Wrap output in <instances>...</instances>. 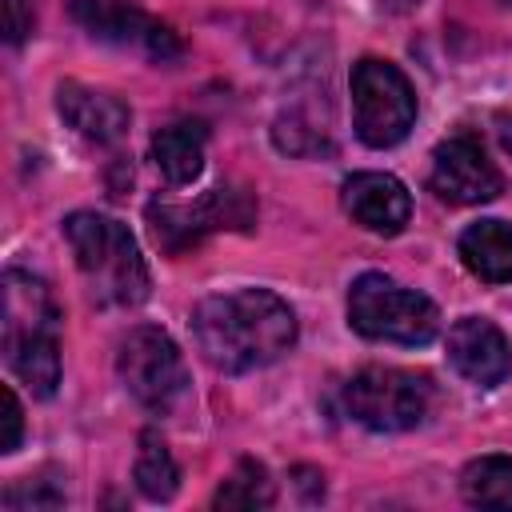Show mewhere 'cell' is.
I'll list each match as a JSON object with an SVG mask.
<instances>
[{
	"mask_svg": "<svg viewBox=\"0 0 512 512\" xmlns=\"http://www.w3.org/2000/svg\"><path fill=\"white\" fill-rule=\"evenodd\" d=\"M344 212L360 224V228H368V232H376V236H396V232H404V224H408V216H412V196H408V188L396 180V176H388V172H356V176H348L344 180Z\"/></svg>",
	"mask_w": 512,
	"mask_h": 512,
	"instance_id": "obj_11",
	"label": "cell"
},
{
	"mask_svg": "<svg viewBox=\"0 0 512 512\" xmlns=\"http://www.w3.org/2000/svg\"><path fill=\"white\" fill-rule=\"evenodd\" d=\"M72 20L96 36V40H108V44H120V48H136L160 64L176 60L184 52L180 36L160 24L156 16H148L144 8L128 4V0H76L72 4Z\"/></svg>",
	"mask_w": 512,
	"mask_h": 512,
	"instance_id": "obj_8",
	"label": "cell"
},
{
	"mask_svg": "<svg viewBox=\"0 0 512 512\" xmlns=\"http://www.w3.org/2000/svg\"><path fill=\"white\" fill-rule=\"evenodd\" d=\"M64 236L76 252V268L96 304L132 308L148 296L144 256L120 220L100 212H72L64 220Z\"/></svg>",
	"mask_w": 512,
	"mask_h": 512,
	"instance_id": "obj_3",
	"label": "cell"
},
{
	"mask_svg": "<svg viewBox=\"0 0 512 512\" xmlns=\"http://www.w3.org/2000/svg\"><path fill=\"white\" fill-rule=\"evenodd\" d=\"M352 124L368 148H392L416 124V92L408 76L376 56L352 68Z\"/></svg>",
	"mask_w": 512,
	"mask_h": 512,
	"instance_id": "obj_5",
	"label": "cell"
},
{
	"mask_svg": "<svg viewBox=\"0 0 512 512\" xmlns=\"http://www.w3.org/2000/svg\"><path fill=\"white\" fill-rule=\"evenodd\" d=\"M216 508H268L272 504V484L256 460H240V468L220 484Z\"/></svg>",
	"mask_w": 512,
	"mask_h": 512,
	"instance_id": "obj_18",
	"label": "cell"
},
{
	"mask_svg": "<svg viewBox=\"0 0 512 512\" xmlns=\"http://www.w3.org/2000/svg\"><path fill=\"white\" fill-rule=\"evenodd\" d=\"M348 320L360 336L388 344H428L440 328V312L424 292L404 288L380 272H364L352 280Z\"/></svg>",
	"mask_w": 512,
	"mask_h": 512,
	"instance_id": "obj_4",
	"label": "cell"
},
{
	"mask_svg": "<svg viewBox=\"0 0 512 512\" xmlns=\"http://www.w3.org/2000/svg\"><path fill=\"white\" fill-rule=\"evenodd\" d=\"M148 224H152V236L164 252H188L200 244V236L208 232V216H204V204L196 208H184V204H148Z\"/></svg>",
	"mask_w": 512,
	"mask_h": 512,
	"instance_id": "obj_16",
	"label": "cell"
},
{
	"mask_svg": "<svg viewBox=\"0 0 512 512\" xmlns=\"http://www.w3.org/2000/svg\"><path fill=\"white\" fill-rule=\"evenodd\" d=\"M56 108H60V116H64L80 136H88V140H96V144L120 140V136L128 132V120H132L124 100H116L112 92L84 88V84H76V80L60 84Z\"/></svg>",
	"mask_w": 512,
	"mask_h": 512,
	"instance_id": "obj_12",
	"label": "cell"
},
{
	"mask_svg": "<svg viewBox=\"0 0 512 512\" xmlns=\"http://www.w3.org/2000/svg\"><path fill=\"white\" fill-rule=\"evenodd\" d=\"M428 184L448 204H484V200H496L504 188L496 164L484 156L480 140L472 136H452L432 152Z\"/></svg>",
	"mask_w": 512,
	"mask_h": 512,
	"instance_id": "obj_9",
	"label": "cell"
},
{
	"mask_svg": "<svg viewBox=\"0 0 512 512\" xmlns=\"http://www.w3.org/2000/svg\"><path fill=\"white\" fill-rule=\"evenodd\" d=\"M504 4H512V0H504Z\"/></svg>",
	"mask_w": 512,
	"mask_h": 512,
	"instance_id": "obj_23",
	"label": "cell"
},
{
	"mask_svg": "<svg viewBox=\"0 0 512 512\" xmlns=\"http://www.w3.org/2000/svg\"><path fill=\"white\" fill-rule=\"evenodd\" d=\"M136 488L148 496V500H172L176 484H180V468L168 452V444L160 440V432H140V452H136Z\"/></svg>",
	"mask_w": 512,
	"mask_h": 512,
	"instance_id": "obj_17",
	"label": "cell"
},
{
	"mask_svg": "<svg viewBox=\"0 0 512 512\" xmlns=\"http://www.w3.org/2000/svg\"><path fill=\"white\" fill-rule=\"evenodd\" d=\"M344 404L372 432H408L432 412V384L404 368H364L348 380Z\"/></svg>",
	"mask_w": 512,
	"mask_h": 512,
	"instance_id": "obj_7",
	"label": "cell"
},
{
	"mask_svg": "<svg viewBox=\"0 0 512 512\" xmlns=\"http://www.w3.org/2000/svg\"><path fill=\"white\" fill-rule=\"evenodd\" d=\"M460 260L484 284L512 280V228L504 220H476L460 236Z\"/></svg>",
	"mask_w": 512,
	"mask_h": 512,
	"instance_id": "obj_13",
	"label": "cell"
},
{
	"mask_svg": "<svg viewBox=\"0 0 512 512\" xmlns=\"http://www.w3.org/2000/svg\"><path fill=\"white\" fill-rule=\"evenodd\" d=\"M460 492L476 508L512 512V456H480L464 468Z\"/></svg>",
	"mask_w": 512,
	"mask_h": 512,
	"instance_id": "obj_15",
	"label": "cell"
},
{
	"mask_svg": "<svg viewBox=\"0 0 512 512\" xmlns=\"http://www.w3.org/2000/svg\"><path fill=\"white\" fill-rule=\"evenodd\" d=\"M376 4H384L388 12H412L420 0H376Z\"/></svg>",
	"mask_w": 512,
	"mask_h": 512,
	"instance_id": "obj_22",
	"label": "cell"
},
{
	"mask_svg": "<svg viewBox=\"0 0 512 512\" xmlns=\"http://www.w3.org/2000/svg\"><path fill=\"white\" fill-rule=\"evenodd\" d=\"M192 336L212 368L252 372L296 344V316L276 292L240 288L200 300L192 312Z\"/></svg>",
	"mask_w": 512,
	"mask_h": 512,
	"instance_id": "obj_1",
	"label": "cell"
},
{
	"mask_svg": "<svg viewBox=\"0 0 512 512\" xmlns=\"http://www.w3.org/2000/svg\"><path fill=\"white\" fill-rule=\"evenodd\" d=\"M204 140H208V128L196 124V120H180V124H168L152 136V160L156 168L164 172L168 184H192L204 168Z\"/></svg>",
	"mask_w": 512,
	"mask_h": 512,
	"instance_id": "obj_14",
	"label": "cell"
},
{
	"mask_svg": "<svg viewBox=\"0 0 512 512\" xmlns=\"http://www.w3.org/2000/svg\"><path fill=\"white\" fill-rule=\"evenodd\" d=\"M116 372H120V384L132 392V400L160 416L172 412L188 392V368H184L180 348L172 344L168 332L148 328V324L132 328L120 340Z\"/></svg>",
	"mask_w": 512,
	"mask_h": 512,
	"instance_id": "obj_6",
	"label": "cell"
},
{
	"mask_svg": "<svg viewBox=\"0 0 512 512\" xmlns=\"http://www.w3.org/2000/svg\"><path fill=\"white\" fill-rule=\"evenodd\" d=\"M448 360L464 380H472L480 388H496L512 372V344L504 340V332L492 320L464 316L448 332Z\"/></svg>",
	"mask_w": 512,
	"mask_h": 512,
	"instance_id": "obj_10",
	"label": "cell"
},
{
	"mask_svg": "<svg viewBox=\"0 0 512 512\" xmlns=\"http://www.w3.org/2000/svg\"><path fill=\"white\" fill-rule=\"evenodd\" d=\"M32 32V0H8V40L20 44Z\"/></svg>",
	"mask_w": 512,
	"mask_h": 512,
	"instance_id": "obj_20",
	"label": "cell"
},
{
	"mask_svg": "<svg viewBox=\"0 0 512 512\" xmlns=\"http://www.w3.org/2000/svg\"><path fill=\"white\" fill-rule=\"evenodd\" d=\"M4 360L32 388L52 396L60 384V308L44 280L28 272H4Z\"/></svg>",
	"mask_w": 512,
	"mask_h": 512,
	"instance_id": "obj_2",
	"label": "cell"
},
{
	"mask_svg": "<svg viewBox=\"0 0 512 512\" xmlns=\"http://www.w3.org/2000/svg\"><path fill=\"white\" fill-rule=\"evenodd\" d=\"M20 432H24L20 400H16L12 388H4V440H0V452H16L20 448Z\"/></svg>",
	"mask_w": 512,
	"mask_h": 512,
	"instance_id": "obj_19",
	"label": "cell"
},
{
	"mask_svg": "<svg viewBox=\"0 0 512 512\" xmlns=\"http://www.w3.org/2000/svg\"><path fill=\"white\" fill-rule=\"evenodd\" d=\"M496 132H500V144H504V152L512 156V116H500V120H496Z\"/></svg>",
	"mask_w": 512,
	"mask_h": 512,
	"instance_id": "obj_21",
	"label": "cell"
}]
</instances>
